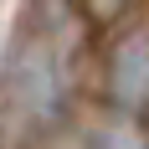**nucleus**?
<instances>
[{
  "instance_id": "nucleus-1",
  "label": "nucleus",
  "mask_w": 149,
  "mask_h": 149,
  "mask_svg": "<svg viewBox=\"0 0 149 149\" xmlns=\"http://www.w3.org/2000/svg\"><path fill=\"white\" fill-rule=\"evenodd\" d=\"M67 77H72V36L67 15L41 0V10H26L21 31L10 41V62L0 72V108L15 129H36L67 103Z\"/></svg>"
},
{
  "instance_id": "nucleus-2",
  "label": "nucleus",
  "mask_w": 149,
  "mask_h": 149,
  "mask_svg": "<svg viewBox=\"0 0 149 149\" xmlns=\"http://www.w3.org/2000/svg\"><path fill=\"white\" fill-rule=\"evenodd\" d=\"M26 139L31 149H149L139 118L118 108H67V103L52 118H41Z\"/></svg>"
},
{
  "instance_id": "nucleus-3",
  "label": "nucleus",
  "mask_w": 149,
  "mask_h": 149,
  "mask_svg": "<svg viewBox=\"0 0 149 149\" xmlns=\"http://www.w3.org/2000/svg\"><path fill=\"white\" fill-rule=\"evenodd\" d=\"M108 98L129 118H149V21H139L108 57Z\"/></svg>"
},
{
  "instance_id": "nucleus-4",
  "label": "nucleus",
  "mask_w": 149,
  "mask_h": 149,
  "mask_svg": "<svg viewBox=\"0 0 149 149\" xmlns=\"http://www.w3.org/2000/svg\"><path fill=\"white\" fill-rule=\"evenodd\" d=\"M72 5L88 15L93 26H113V21H123V15L134 10V0H72Z\"/></svg>"
}]
</instances>
